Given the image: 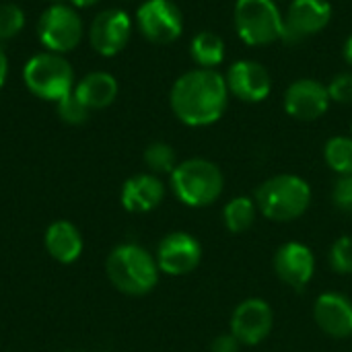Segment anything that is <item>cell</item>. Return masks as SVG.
<instances>
[{
    "label": "cell",
    "instance_id": "obj_1",
    "mask_svg": "<svg viewBox=\"0 0 352 352\" xmlns=\"http://www.w3.org/2000/svg\"><path fill=\"white\" fill-rule=\"evenodd\" d=\"M229 89L225 74L219 70L192 68L175 78L169 91L173 116L190 128H206L217 124L229 105Z\"/></svg>",
    "mask_w": 352,
    "mask_h": 352
},
{
    "label": "cell",
    "instance_id": "obj_2",
    "mask_svg": "<svg viewBox=\"0 0 352 352\" xmlns=\"http://www.w3.org/2000/svg\"><path fill=\"white\" fill-rule=\"evenodd\" d=\"M105 274L116 291L128 297H144L159 283L155 256L138 243L116 245L105 260Z\"/></svg>",
    "mask_w": 352,
    "mask_h": 352
},
{
    "label": "cell",
    "instance_id": "obj_3",
    "mask_svg": "<svg viewBox=\"0 0 352 352\" xmlns=\"http://www.w3.org/2000/svg\"><path fill=\"white\" fill-rule=\"evenodd\" d=\"M311 186L295 173H278L264 179L256 194L258 212L274 223H291L303 217L311 206Z\"/></svg>",
    "mask_w": 352,
    "mask_h": 352
},
{
    "label": "cell",
    "instance_id": "obj_4",
    "mask_svg": "<svg viewBox=\"0 0 352 352\" xmlns=\"http://www.w3.org/2000/svg\"><path fill=\"white\" fill-rule=\"evenodd\" d=\"M169 186L173 196L190 208L212 206L225 190V175L221 167L204 157H192L171 171Z\"/></svg>",
    "mask_w": 352,
    "mask_h": 352
},
{
    "label": "cell",
    "instance_id": "obj_5",
    "mask_svg": "<svg viewBox=\"0 0 352 352\" xmlns=\"http://www.w3.org/2000/svg\"><path fill=\"white\" fill-rule=\"evenodd\" d=\"M233 23L239 39L252 47H264L285 37V14L276 0H237Z\"/></svg>",
    "mask_w": 352,
    "mask_h": 352
},
{
    "label": "cell",
    "instance_id": "obj_6",
    "mask_svg": "<svg viewBox=\"0 0 352 352\" xmlns=\"http://www.w3.org/2000/svg\"><path fill=\"white\" fill-rule=\"evenodd\" d=\"M23 82L37 99L54 103L68 97L76 85L70 62L54 52L31 56L23 66Z\"/></svg>",
    "mask_w": 352,
    "mask_h": 352
},
{
    "label": "cell",
    "instance_id": "obj_7",
    "mask_svg": "<svg viewBox=\"0 0 352 352\" xmlns=\"http://www.w3.org/2000/svg\"><path fill=\"white\" fill-rule=\"evenodd\" d=\"M82 19L76 12V8L54 2L47 6L39 21H37V39L39 43L54 54H66L72 52L80 39H82Z\"/></svg>",
    "mask_w": 352,
    "mask_h": 352
},
{
    "label": "cell",
    "instance_id": "obj_8",
    "mask_svg": "<svg viewBox=\"0 0 352 352\" xmlns=\"http://www.w3.org/2000/svg\"><path fill=\"white\" fill-rule=\"evenodd\" d=\"M184 12L173 0H144L136 10L140 35L155 45H169L184 33Z\"/></svg>",
    "mask_w": 352,
    "mask_h": 352
},
{
    "label": "cell",
    "instance_id": "obj_9",
    "mask_svg": "<svg viewBox=\"0 0 352 352\" xmlns=\"http://www.w3.org/2000/svg\"><path fill=\"white\" fill-rule=\"evenodd\" d=\"M202 243L186 231H173L165 235L155 252L157 266L167 276H188L202 262Z\"/></svg>",
    "mask_w": 352,
    "mask_h": 352
},
{
    "label": "cell",
    "instance_id": "obj_10",
    "mask_svg": "<svg viewBox=\"0 0 352 352\" xmlns=\"http://www.w3.org/2000/svg\"><path fill=\"white\" fill-rule=\"evenodd\" d=\"M274 326V311L266 299L250 297L241 301L229 322V332L241 342V346H258L262 344Z\"/></svg>",
    "mask_w": 352,
    "mask_h": 352
},
{
    "label": "cell",
    "instance_id": "obj_11",
    "mask_svg": "<svg viewBox=\"0 0 352 352\" xmlns=\"http://www.w3.org/2000/svg\"><path fill=\"white\" fill-rule=\"evenodd\" d=\"M330 103L332 99L328 87L316 78H297L283 95V107L287 116L299 122H316L324 118L330 109Z\"/></svg>",
    "mask_w": 352,
    "mask_h": 352
},
{
    "label": "cell",
    "instance_id": "obj_12",
    "mask_svg": "<svg viewBox=\"0 0 352 352\" xmlns=\"http://www.w3.org/2000/svg\"><path fill=\"white\" fill-rule=\"evenodd\" d=\"M227 89L231 97H237L243 103H262L272 93L270 70L250 58L235 60L225 72Z\"/></svg>",
    "mask_w": 352,
    "mask_h": 352
},
{
    "label": "cell",
    "instance_id": "obj_13",
    "mask_svg": "<svg viewBox=\"0 0 352 352\" xmlns=\"http://www.w3.org/2000/svg\"><path fill=\"white\" fill-rule=\"evenodd\" d=\"M334 8L330 0H291L285 14V37L287 43L322 33L332 21Z\"/></svg>",
    "mask_w": 352,
    "mask_h": 352
},
{
    "label": "cell",
    "instance_id": "obj_14",
    "mask_svg": "<svg viewBox=\"0 0 352 352\" xmlns=\"http://www.w3.org/2000/svg\"><path fill=\"white\" fill-rule=\"evenodd\" d=\"M132 35V19L122 8L101 10L89 27V43L91 47L105 58L118 56L130 41Z\"/></svg>",
    "mask_w": 352,
    "mask_h": 352
},
{
    "label": "cell",
    "instance_id": "obj_15",
    "mask_svg": "<svg viewBox=\"0 0 352 352\" xmlns=\"http://www.w3.org/2000/svg\"><path fill=\"white\" fill-rule=\"evenodd\" d=\"M272 266L280 283L295 291H303L314 280L316 256L309 245L301 241H287L276 250Z\"/></svg>",
    "mask_w": 352,
    "mask_h": 352
},
{
    "label": "cell",
    "instance_id": "obj_16",
    "mask_svg": "<svg viewBox=\"0 0 352 352\" xmlns=\"http://www.w3.org/2000/svg\"><path fill=\"white\" fill-rule=\"evenodd\" d=\"M314 320L330 338H352V299L334 291L322 293L314 303Z\"/></svg>",
    "mask_w": 352,
    "mask_h": 352
},
{
    "label": "cell",
    "instance_id": "obj_17",
    "mask_svg": "<svg viewBox=\"0 0 352 352\" xmlns=\"http://www.w3.org/2000/svg\"><path fill=\"white\" fill-rule=\"evenodd\" d=\"M165 198V184L155 173H136L122 186V206L128 212L144 214L155 210Z\"/></svg>",
    "mask_w": 352,
    "mask_h": 352
},
{
    "label": "cell",
    "instance_id": "obj_18",
    "mask_svg": "<svg viewBox=\"0 0 352 352\" xmlns=\"http://www.w3.org/2000/svg\"><path fill=\"white\" fill-rule=\"evenodd\" d=\"M47 254L60 264H72L82 254V235L70 221H54L43 237Z\"/></svg>",
    "mask_w": 352,
    "mask_h": 352
},
{
    "label": "cell",
    "instance_id": "obj_19",
    "mask_svg": "<svg viewBox=\"0 0 352 352\" xmlns=\"http://www.w3.org/2000/svg\"><path fill=\"white\" fill-rule=\"evenodd\" d=\"M76 99L89 109H105L109 107L116 97H118V80L113 74L103 72V70H95L85 74L76 85L74 91Z\"/></svg>",
    "mask_w": 352,
    "mask_h": 352
},
{
    "label": "cell",
    "instance_id": "obj_20",
    "mask_svg": "<svg viewBox=\"0 0 352 352\" xmlns=\"http://www.w3.org/2000/svg\"><path fill=\"white\" fill-rule=\"evenodd\" d=\"M190 58L196 68L217 70L225 62V41L214 31H198L190 41Z\"/></svg>",
    "mask_w": 352,
    "mask_h": 352
},
{
    "label": "cell",
    "instance_id": "obj_21",
    "mask_svg": "<svg viewBox=\"0 0 352 352\" xmlns=\"http://www.w3.org/2000/svg\"><path fill=\"white\" fill-rule=\"evenodd\" d=\"M258 217L256 200L250 196H235L223 208V223L231 233H245L254 227Z\"/></svg>",
    "mask_w": 352,
    "mask_h": 352
},
{
    "label": "cell",
    "instance_id": "obj_22",
    "mask_svg": "<svg viewBox=\"0 0 352 352\" xmlns=\"http://www.w3.org/2000/svg\"><path fill=\"white\" fill-rule=\"evenodd\" d=\"M324 161L338 177L340 175H352L351 136H332L324 146Z\"/></svg>",
    "mask_w": 352,
    "mask_h": 352
},
{
    "label": "cell",
    "instance_id": "obj_23",
    "mask_svg": "<svg viewBox=\"0 0 352 352\" xmlns=\"http://www.w3.org/2000/svg\"><path fill=\"white\" fill-rule=\"evenodd\" d=\"M144 165L148 167V173L171 175V171L177 167V155L171 144L157 140L144 148Z\"/></svg>",
    "mask_w": 352,
    "mask_h": 352
},
{
    "label": "cell",
    "instance_id": "obj_24",
    "mask_svg": "<svg viewBox=\"0 0 352 352\" xmlns=\"http://www.w3.org/2000/svg\"><path fill=\"white\" fill-rule=\"evenodd\" d=\"M328 264L330 268L340 274V276H349L352 274V237L351 235H342L338 237L328 252Z\"/></svg>",
    "mask_w": 352,
    "mask_h": 352
},
{
    "label": "cell",
    "instance_id": "obj_25",
    "mask_svg": "<svg viewBox=\"0 0 352 352\" xmlns=\"http://www.w3.org/2000/svg\"><path fill=\"white\" fill-rule=\"evenodd\" d=\"M23 27H25L23 8L12 2L0 4V41L12 39L14 35L23 31Z\"/></svg>",
    "mask_w": 352,
    "mask_h": 352
},
{
    "label": "cell",
    "instance_id": "obj_26",
    "mask_svg": "<svg viewBox=\"0 0 352 352\" xmlns=\"http://www.w3.org/2000/svg\"><path fill=\"white\" fill-rule=\"evenodd\" d=\"M56 111H58V118H60L62 122L70 124V126L85 124V122L89 120V113H91V111L76 99L74 93H70L68 97L60 99V101L56 103Z\"/></svg>",
    "mask_w": 352,
    "mask_h": 352
},
{
    "label": "cell",
    "instance_id": "obj_27",
    "mask_svg": "<svg viewBox=\"0 0 352 352\" xmlns=\"http://www.w3.org/2000/svg\"><path fill=\"white\" fill-rule=\"evenodd\" d=\"M328 87L330 99L336 103H352V72H340L336 74Z\"/></svg>",
    "mask_w": 352,
    "mask_h": 352
},
{
    "label": "cell",
    "instance_id": "obj_28",
    "mask_svg": "<svg viewBox=\"0 0 352 352\" xmlns=\"http://www.w3.org/2000/svg\"><path fill=\"white\" fill-rule=\"evenodd\" d=\"M332 200L340 210H352V175H340L334 182Z\"/></svg>",
    "mask_w": 352,
    "mask_h": 352
},
{
    "label": "cell",
    "instance_id": "obj_29",
    "mask_svg": "<svg viewBox=\"0 0 352 352\" xmlns=\"http://www.w3.org/2000/svg\"><path fill=\"white\" fill-rule=\"evenodd\" d=\"M241 351V342L231 334V332H225V334H219L212 344H210V352H239Z\"/></svg>",
    "mask_w": 352,
    "mask_h": 352
},
{
    "label": "cell",
    "instance_id": "obj_30",
    "mask_svg": "<svg viewBox=\"0 0 352 352\" xmlns=\"http://www.w3.org/2000/svg\"><path fill=\"white\" fill-rule=\"evenodd\" d=\"M6 76H8V58H6L4 50L0 47V89L6 82Z\"/></svg>",
    "mask_w": 352,
    "mask_h": 352
},
{
    "label": "cell",
    "instance_id": "obj_31",
    "mask_svg": "<svg viewBox=\"0 0 352 352\" xmlns=\"http://www.w3.org/2000/svg\"><path fill=\"white\" fill-rule=\"evenodd\" d=\"M342 56H344V62L352 66V35L346 37V41H344V47H342Z\"/></svg>",
    "mask_w": 352,
    "mask_h": 352
},
{
    "label": "cell",
    "instance_id": "obj_32",
    "mask_svg": "<svg viewBox=\"0 0 352 352\" xmlns=\"http://www.w3.org/2000/svg\"><path fill=\"white\" fill-rule=\"evenodd\" d=\"M72 8H89L93 4H97L99 0H68Z\"/></svg>",
    "mask_w": 352,
    "mask_h": 352
},
{
    "label": "cell",
    "instance_id": "obj_33",
    "mask_svg": "<svg viewBox=\"0 0 352 352\" xmlns=\"http://www.w3.org/2000/svg\"><path fill=\"white\" fill-rule=\"evenodd\" d=\"M351 138H352V126H351Z\"/></svg>",
    "mask_w": 352,
    "mask_h": 352
}]
</instances>
